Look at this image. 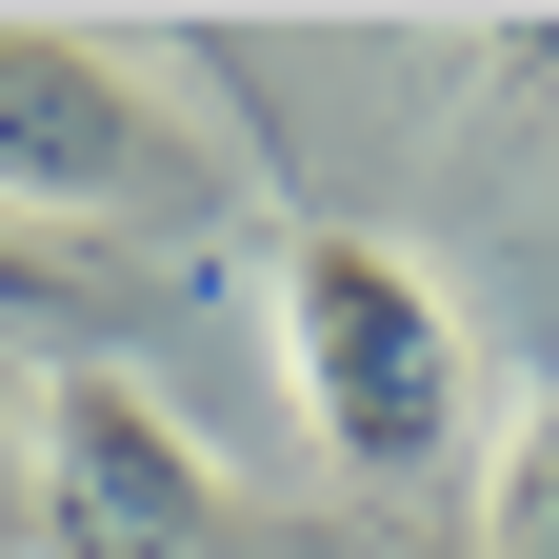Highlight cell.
<instances>
[{
	"instance_id": "cell-1",
	"label": "cell",
	"mask_w": 559,
	"mask_h": 559,
	"mask_svg": "<svg viewBox=\"0 0 559 559\" xmlns=\"http://www.w3.org/2000/svg\"><path fill=\"white\" fill-rule=\"evenodd\" d=\"M280 380H300L320 460L360 479V500H419V479L479 440V320L400 240H360V221H300V240H280Z\"/></svg>"
},
{
	"instance_id": "cell-2",
	"label": "cell",
	"mask_w": 559,
	"mask_h": 559,
	"mask_svg": "<svg viewBox=\"0 0 559 559\" xmlns=\"http://www.w3.org/2000/svg\"><path fill=\"white\" fill-rule=\"evenodd\" d=\"M221 160L140 100L120 40H60V21H0V221L40 240H120V221H200Z\"/></svg>"
},
{
	"instance_id": "cell-3",
	"label": "cell",
	"mask_w": 559,
	"mask_h": 559,
	"mask_svg": "<svg viewBox=\"0 0 559 559\" xmlns=\"http://www.w3.org/2000/svg\"><path fill=\"white\" fill-rule=\"evenodd\" d=\"M21 500H40L60 559H200L221 460H200L120 360H60V380H21Z\"/></svg>"
},
{
	"instance_id": "cell-4",
	"label": "cell",
	"mask_w": 559,
	"mask_h": 559,
	"mask_svg": "<svg viewBox=\"0 0 559 559\" xmlns=\"http://www.w3.org/2000/svg\"><path fill=\"white\" fill-rule=\"evenodd\" d=\"M81 320H100V240L0 221V340H81Z\"/></svg>"
},
{
	"instance_id": "cell-5",
	"label": "cell",
	"mask_w": 559,
	"mask_h": 559,
	"mask_svg": "<svg viewBox=\"0 0 559 559\" xmlns=\"http://www.w3.org/2000/svg\"><path fill=\"white\" fill-rule=\"evenodd\" d=\"M500 559H559V400L500 440Z\"/></svg>"
},
{
	"instance_id": "cell-6",
	"label": "cell",
	"mask_w": 559,
	"mask_h": 559,
	"mask_svg": "<svg viewBox=\"0 0 559 559\" xmlns=\"http://www.w3.org/2000/svg\"><path fill=\"white\" fill-rule=\"evenodd\" d=\"M500 40H520V81H559V21H500Z\"/></svg>"
},
{
	"instance_id": "cell-7",
	"label": "cell",
	"mask_w": 559,
	"mask_h": 559,
	"mask_svg": "<svg viewBox=\"0 0 559 559\" xmlns=\"http://www.w3.org/2000/svg\"><path fill=\"white\" fill-rule=\"evenodd\" d=\"M0 479H21V360H0Z\"/></svg>"
}]
</instances>
